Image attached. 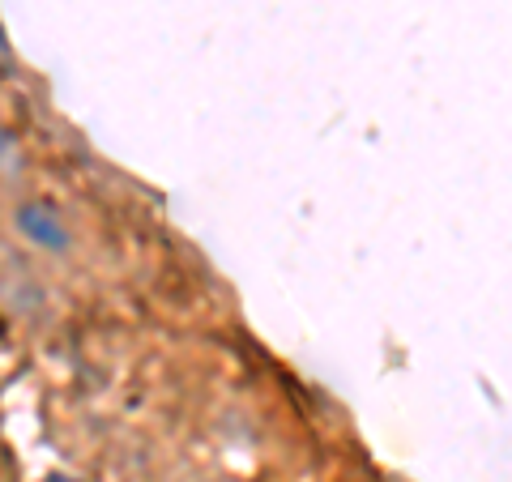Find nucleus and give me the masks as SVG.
Instances as JSON below:
<instances>
[{"mask_svg":"<svg viewBox=\"0 0 512 482\" xmlns=\"http://www.w3.org/2000/svg\"><path fill=\"white\" fill-rule=\"evenodd\" d=\"M13 231H18V239H26L30 248L52 252V256H64L73 248V231L64 227V218L47 201H22L18 210H13Z\"/></svg>","mask_w":512,"mask_h":482,"instance_id":"f257e3e1","label":"nucleus"},{"mask_svg":"<svg viewBox=\"0 0 512 482\" xmlns=\"http://www.w3.org/2000/svg\"><path fill=\"white\" fill-rule=\"evenodd\" d=\"M9 150H13V137H9V128H5V124H0V158H5Z\"/></svg>","mask_w":512,"mask_h":482,"instance_id":"f03ea898","label":"nucleus"}]
</instances>
